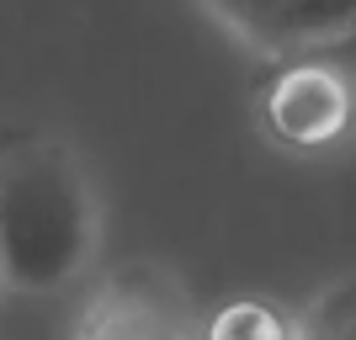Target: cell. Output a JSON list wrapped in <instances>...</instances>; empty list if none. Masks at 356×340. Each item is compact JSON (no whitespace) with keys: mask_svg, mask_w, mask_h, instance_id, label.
<instances>
[{"mask_svg":"<svg viewBox=\"0 0 356 340\" xmlns=\"http://www.w3.org/2000/svg\"><path fill=\"white\" fill-rule=\"evenodd\" d=\"M319 48H330V54H335V59H341L346 70L356 74V27L346 32V38H335V43H319Z\"/></svg>","mask_w":356,"mask_h":340,"instance_id":"7","label":"cell"},{"mask_svg":"<svg viewBox=\"0 0 356 340\" xmlns=\"http://www.w3.org/2000/svg\"><path fill=\"white\" fill-rule=\"evenodd\" d=\"M293 6L298 0H208V11L218 16L223 27L234 38H245L266 59H277V48H282V27L293 16Z\"/></svg>","mask_w":356,"mask_h":340,"instance_id":"4","label":"cell"},{"mask_svg":"<svg viewBox=\"0 0 356 340\" xmlns=\"http://www.w3.org/2000/svg\"><path fill=\"white\" fill-rule=\"evenodd\" d=\"M102 207L80 154L54 133L0 144V287L59 293L90 266Z\"/></svg>","mask_w":356,"mask_h":340,"instance_id":"1","label":"cell"},{"mask_svg":"<svg viewBox=\"0 0 356 340\" xmlns=\"http://www.w3.org/2000/svg\"><path fill=\"white\" fill-rule=\"evenodd\" d=\"M271 64L277 70L261 86V128L282 149L319 154L356 133V74L330 48H303Z\"/></svg>","mask_w":356,"mask_h":340,"instance_id":"2","label":"cell"},{"mask_svg":"<svg viewBox=\"0 0 356 340\" xmlns=\"http://www.w3.org/2000/svg\"><path fill=\"white\" fill-rule=\"evenodd\" d=\"M298 340H356V277L330 282L325 293L303 309Z\"/></svg>","mask_w":356,"mask_h":340,"instance_id":"6","label":"cell"},{"mask_svg":"<svg viewBox=\"0 0 356 340\" xmlns=\"http://www.w3.org/2000/svg\"><path fill=\"white\" fill-rule=\"evenodd\" d=\"M74 340H192V303L154 261H128L86 298Z\"/></svg>","mask_w":356,"mask_h":340,"instance_id":"3","label":"cell"},{"mask_svg":"<svg viewBox=\"0 0 356 340\" xmlns=\"http://www.w3.org/2000/svg\"><path fill=\"white\" fill-rule=\"evenodd\" d=\"M208 340H298V325L261 298H239V303H223L213 314Z\"/></svg>","mask_w":356,"mask_h":340,"instance_id":"5","label":"cell"}]
</instances>
